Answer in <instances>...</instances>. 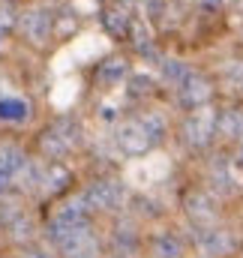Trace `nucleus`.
Listing matches in <instances>:
<instances>
[{"label": "nucleus", "instance_id": "nucleus-7", "mask_svg": "<svg viewBox=\"0 0 243 258\" xmlns=\"http://www.w3.org/2000/svg\"><path fill=\"white\" fill-rule=\"evenodd\" d=\"M180 99H183V105H189V108L207 105V99H210V84L201 81V78H195V75H189V78H186V87H180Z\"/></svg>", "mask_w": 243, "mask_h": 258}, {"label": "nucleus", "instance_id": "nucleus-19", "mask_svg": "<svg viewBox=\"0 0 243 258\" xmlns=\"http://www.w3.org/2000/svg\"><path fill=\"white\" fill-rule=\"evenodd\" d=\"M237 156H240V162H243V141H240V153H237Z\"/></svg>", "mask_w": 243, "mask_h": 258}, {"label": "nucleus", "instance_id": "nucleus-11", "mask_svg": "<svg viewBox=\"0 0 243 258\" xmlns=\"http://www.w3.org/2000/svg\"><path fill=\"white\" fill-rule=\"evenodd\" d=\"M75 93H78V78H66L57 84V90L51 93V102L60 108V105H69L72 99H75Z\"/></svg>", "mask_w": 243, "mask_h": 258}, {"label": "nucleus", "instance_id": "nucleus-9", "mask_svg": "<svg viewBox=\"0 0 243 258\" xmlns=\"http://www.w3.org/2000/svg\"><path fill=\"white\" fill-rule=\"evenodd\" d=\"M153 255L156 258H180L183 255V243L177 234H159L153 240Z\"/></svg>", "mask_w": 243, "mask_h": 258}, {"label": "nucleus", "instance_id": "nucleus-5", "mask_svg": "<svg viewBox=\"0 0 243 258\" xmlns=\"http://www.w3.org/2000/svg\"><path fill=\"white\" fill-rule=\"evenodd\" d=\"M21 30H24V36H27L30 42L42 45V42H48V36H51V30H54V18H51L45 9H30V12L21 18Z\"/></svg>", "mask_w": 243, "mask_h": 258}, {"label": "nucleus", "instance_id": "nucleus-14", "mask_svg": "<svg viewBox=\"0 0 243 258\" xmlns=\"http://www.w3.org/2000/svg\"><path fill=\"white\" fill-rule=\"evenodd\" d=\"M9 24H15V9H12V3L0 0V27H9Z\"/></svg>", "mask_w": 243, "mask_h": 258}, {"label": "nucleus", "instance_id": "nucleus-15", "mask_svg": "<svg viewBox=\"0 0 243 258\" xmlns=\"http://www.w3.org/2000/svg\"><path fill=\"white\" fill-rule=\"evenodd\" d=\"M108 27H111L114 33H123V30L129 27V18L120 15V12H111V15H108Z\"/></svg>", "mask_w": 243, "mask_h": 258}, {"label": "nucleus", "instance_id": "nucleus-13", "mask_svg": "<svg viewBox=\"0 0 243 258\" xmlns=\"http://www.w3.org/2000/svg\"><path fill=\"white\" fill-rule=\"evenodd\" d=\"M123 72H126L123 60H108V63L102 66V72H99V75H102L105 81H117V78H120Z\"/></svg>", "mask_w": 243, "mask_h": 258}, {"label": "nucleus", "instance_id": "nucleus-16", "mask_svg": "<svg viewBox=\"0 0 243 258\" xmlns=\"http://www.w3.org/2000/svg\"><path fill=\"white\" fill-rule=\"evenodd\" d=\"M234 84L243 90V66H234Z\"/></svg>", "mask_w": 243, "mask_h": 258}, {"label": "nucleus", "instance_id": "nucleus-18", "mask_svg": "<svg viewBox=\"0 0 243 258\" xmlns=\"http://www.w3.org/2000/svg\"><path fill=\"white\" fill-rule=\"evenodd\" d=\"M24 258H48V255H45V252H39V249H33V252H27Z\"/></svg>", "mask_w": 243, "mask_h": 258}, {"label": "nucleus", "instance_id": "nucleus-12", "mask_svg": "<svg viewBox=\"0 0 243 258\" xmlns=\"http://www.w3.org/2000/svg\"><path fill=\"white\" fill-rule=\"evenodd\" d=\"M216 129L222 135H243V111H231V114L216 117Z\"/></svg>", "mask_w": 243, "mask_h": 258}, {"label": "nucleus", "instance_id": "nucleus-2", "mask_svg": "<svg viewBox=\"0 0 243 258\" xmlns=\"http://www.w3.org/2000/svg\"><path fill=\"white\" fill-rule=\"evenodd\" d=\"M105 51H108V39H105V36H99V33L78 36L60 57H57L54 69H69V60H75V63H87V60H93V57H99V54H105Z\"/></svg>", "mask_w": 243, "mask_h": 258}, {"label": "nucleus", "instance_id": "nucleus-8", "mask_svg": "<svg viewBox=\"0 0 243 258\" xmlns=\"http://www.w3.org/2000/svg\"><path fill=\"white\" fill-rule=\"evenodd\" d=\"M27 114H30V105H27L24 99H15V96H9V99H0V120L21 123Z\"/></svg>", "mask_w": 243, "mask_h": 258}, {"label": "nucleus", "instance_id": "nucleus-1", "mask_svg": "<svg viewBox=\"0 0 243 258\" xmlns=\"http://www.w3.org/2000/svg\"><path fill=\"white\" fill-rule=\"evenodd\" d=\"M168 168H171V162H168L165 153H150V156H141V159L129 162L126 180H129L132 186H138V189H147V186L159 183V180L168 174Z\"/></svg>", "mask_w": 243, "mask_h": 258}, {"label": "nucleus", "instance_id": "nucleus-10", "mask_svg": "<svg viewBox=\"0 0 243 258\" xmlns=\"http://www.w3.org/2000/svg\"><path fill=\"white\" fill-rule=\"evenodd\" d=\"M24 168V153L15 147V144H3L0 147V171H6L9 177L15 174V171H21Z\"/></svg>", "mask_w": 243, "mask_h": 258}, {"label": "nucleus", "instance_id": "nucleus-4", "mask_svg": "<svg viewBox=\"0 0 243 258\" xmlns=\"http://www.w3.org/2000/svg\"><path fill=\"white\" fill-rule=\"evenodd\" d=\"M81 198L93 210H117L123 204V189H120V183H114V180H96V183L87 186V192Z\"/></svg>", "mask_w": 243, "mask_h": 258}, {"label": "nucleus", "instance_id": "nucleus-17", "mask_svg": "<svg viewBox=\"0 0 243 258\" xmlns=\"http://www.w3.org/2000/svg\"><path fill=\"white\" fill-rule=\"evenodd\" d=\"M9 180H12V177H9V174H6V171H0V192H3V189H6V186H9Z\"/></svg>", "mask_w": 243, "mask_h": 258}, {"label": "nucleus", "instance_id": "nucleus-3", "mask_svg": "<svg viewBox=\"0 0 243 258\" xmlns=\"http://www.w3.org/2000/svg\"><path fill=\"white\" fill-rule=\"evenodd\" d=\"M213 129H216V114H213V108H210V105H201V108H195V111L186 117L183 135H186L189 144H207L210 135H213Z\"/></svg>", "mask_w": 243, "mask_h": 258}, {"label": "nucleus", "instance_id": "nucleus-6", "mask_svg": "<svg viewBox=\"0 0 243 258\" xmlns=\"http://www.w3.org/2000/svg\"><path fill=\"white\" fill-rule=\"evenodd\" d=\"M117 144H120L126 153H141V150H147V147L153 144V135L147 132L144 120H132V123L120 126V132H117Z\"/></svg>", "mask_w": 243, "mask_h": 258}]
</instances>
